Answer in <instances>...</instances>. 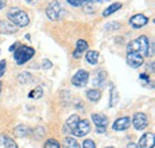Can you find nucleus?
Here are the masks:
<instances>
[{
  "instance_id": "nucleus-22",
  "label": "nucleus",
  "mask_w": 155,
  "mask_h": 148,
  "mask_svg": "<svg viewBox=\"0 0 155 148\" xmlns=\"http://www.w3.org/2000/svg\"><path fill=\"white\" fill-rule=\"evenodd\" d=\"M105 79H106V74L105 72H98L97 74V78L94 79V85L98 87V90L99 89H104V86H105Z\"/></svg>"
},
{
  "instance_id": "nucleus-21",
  "label": "nucleus",
  "mask_w": 155,
  "mask_h": 148,
  "mask_svg": "<svg viewBox=\"0 0 155 148\" xmlns=\"http://www.w3.org/2000/svg\"><path fill=\"white\" fill-rule=\"evenodd\" d=\"M98 59H99V53L97 50H90L87 52L86 54V61L90 63V65H97L98 62Z\"/></svg>"
},
{
  "instance_id": "nucleus-20",
  "label": "nucleus",
  "mask_w": 155,
  "mask_h": 148,
  "mask_svg": "<svg viewBox=\"0 0 155 148\" xmlns=\"http://www.w3.org/2000/svg\"><path fill=\"white\" fill-rule=\"evenodd\" d=\"M62 147L63 148H80V145L78 143V141L72 137V136H67L63 139V142H62Z\"/></svg>"
},
{
  "instance_id": "nucleus-14",
  "label": "nucleus",
  "mask_w": 155,
  "mask_h": 148,
  "mask_svg": "<svg viewBox=\"0 0 155 148\" xmlns=\"http://www.w3.org/2000/svg\"><path fill=\"white\" fill-rule=\"evenodd\" d=\"M88 49V44H87V42L85 41V39H79L77 42V48H75V50L73 52V57L74 59H80L82 54L86 52Z\"/></svg>"
},
{
  "instance_id": "nucleus-18",
  "label": "nucleus",
  "mask_w": 155,
  "mask_h": 148,
  "mask_svg": "<svg viewBox=\"0 0 155 148\" xmlns=\"http://www.w3.org/2000/svg\"><path fill=\"white\" fill-rule=\"evenodd\" d=\"M31 129L28 127V126H24V124H19L15 128V135L17 137H25L28 135H30Z\"/></svg>"
},
{
  "instance_id": "nucleus-15",
  "label": "nucleus",
  "mask_w": 155,
  "mask_h": 148,
  "mask_svg": "<svg viewBox=\"0 0 155 148\" xmlns=\"http://www.w3.org/2000/svg\"><path fill=\"white\" fill-rule=\"evenodd\" d=\"M122 7H123V5H122L120 2H114V4H111L110 6H107V7L103 11V17H109V16H111L112 13L117 12V11L120 10Z\"/></svg>"
},
{
  "instance_id": "nucleus-27",
  "label": "nucleus",
  "mask_w": 155,
  "mask_h": 148,
  "mask_svg": "<svg viewBox=\"0 0 155 148\" xmlns=\"http://www.w3.org/2000/svg\"><path fill=\"white\" fill-rule=\"evenodd\" d=\"M53 67V62L49 60V59H44L43 61H42V68L43 69H49V68H51Z\"/></svg>"
},
{
  "instance_id": "nucleus-25",
  "label": "nucleus",
  "mask_w": 155,
  "mask_h": 148,
  "mask_svg": "<svg viewBox=\"0 0 155 148\" xmlns=\"http://www.w3.org/2000/svg\"><path fill=\"white\" fill-rule=\"evenodd\" d=\"M43 148H61V146H60L58 140H55V139H48L45 141Z\"/></svg>"
},
{
  "instance_id": "nucleus-32",
  "label": "nucleus",
  "mask_w": 155,
  "mask_h": 148,
  "mask_svg": "<svg viewBox=\"0 0 155 148\" xmlns=\"http://www.w3.org/2000/svg\"><path fill=\"white\" fill-rule=\"evenodd\" d=\"M18 44H19V43L17 42V43H15L13 45H11V47H10V52H13V50H15V49H16V48L18 47Z\"/></svg>"
},
{
  "instance_id": "nucleus-3",
  "label": "nucleus",
  "mask_w": 155,
  "mask_h": 148,
  "mask_svg": "<svg viewBox=\"0 0 155 148\" xmlns=\"http://www.w3.org/2000/svg\"><path fill=\"white\" fill-rule=\"evenodd\" d=\"M45 15L50 20H60L67 15V10L58 0H54L45 8Z\"/></svg>"
},
{
  "instance_id": "nucleus-23",
  "label": "nucleus",
  "mask_w": 155,
  "mask_h": 148,
  "mask_svg": "<svg viewBox=\"0 0 155 148\" xmlns=\"http://www.w3.org/2000/svg\"><path fill=\"white\" fill-rule=\"evenodd\" d=\"M42 97H43V87L42 86L35 87L31 92L29 93V98H31V99H39Z\"/></svg>"
},
{
  "instance_id": "nucleus-35",
  "label": "nucleus",
  "mask_w": 155,
  "mask_h": 148,
  "mask_svg": "<svg viewBox=\"0 0 155 148\" xmlns=\"http://www.w3.org/2000/svg\"><path fill=\"white\" fill-rule=\"evenodd\" d=\"M0 93H1V82H0Z\"/></svg>"
},
{
  "instance_id": "nucleus-1",
  "label": "nucleus",
  "mask_w": 155,
  "mask_h": 148,
  "mask_svg": "<svg viewBox=\"0 0 155 148\" xmlns=\"http://www.w3.org/2000/svg\"><path fill=\"white\" fill-rule=\"evenodd\" d=\"M148 48H149V39L147 38V36L142 35L134 41H131L127 45V52L128 53H138L144 57V56H148Z\"/></svg>"
},
{
  "instance_id": "nucleus-17",
  "label": "nucleus",
  "mask_w": 155,
  "mask_h": 148,
  "mask_svg": "<svg viewBox=\"0 0 155 148\" xmlns=\"http://www.w3.org/2000/svg\"><path fill=\"white\" fill-rule=\"evenodd\" d=\"M0 145H4V148H18V145L10 136L0 135Z\"/></svg>"
},
{
  "instance_id": "nucleus-26",
  "label": "nucleus",
  "mask_w": 155,
  "mask_h": 148,
  "mask_svg": "<svg viewBox=\"0 0 155 148\" xmlns=\"http://www.w3.org/2000/svg\"><path fill=\"white\" fill-rule=\"evenodd\" d=\"M31 79H32L31 74L28 73V72H23L18 76V80H19V82H21V84H29L31 81Z\"/></svg>"
},
{
  "instance_id": "nucleus-19",
  "label": "nucleus",
  "mask_w": 155,
  "mask_h": 148,
  "mask_svg": "<svg viewBox=\"0 0 155 148\" xmlns=\"http://www.w3.org/2000/svg\"><path fill=\"white\" fill-rule=\"evenodd\" d=\"M86 96H87V99H88V100L96 103V102H98V100L101 98V91L98 90V89H91V90L87 91Z\"/></svg>"
},
{
  "instance_id": "nucleus-13",
  "label": "nucleus",
  "mask_w": 155,
  "mask_h": 148,
  "mask_svg": "<svg viewBox=\"0 0 155 148\" xmlns=\"http://www.w3.org/2000/svg\"><path fill=\"white\" fill-rule=\"evenodd\" d=\"M154 134L153 133H147L142 135L138 142V148H154Z\"/></svg>"
},
{
  "instance_id": "nucleus-6",
  "label": "nucleus",
  "mask_w": 155,
  "mask_h": 148,
  "mask_svg": "<svg viewBox=\"0 0 155 148\" xmlns=\"http://www.w3.org/2000/svg\"><path fill=\"white\" fill-rule=\"evenodd\" d=\"M91 118L94 123V126L97 127V133L98 134H104L106 131L107 124H109V118L104 115V113H92Z\"/></svg>"
},
{
  "instance_id": "nucleus-24",
  "label": "nucleus",
  "mask_w": 155,
  "mask_h": 148,
  "mask_svg": "<svg viewBox=\"0 0 155 148\" xmlns=\"http://www.w3.org/2000/svg\"><path fill=\"white\" fill-rule=\"evenodd\" d=\"M118 100V92H117V89L114 86L112 90H111V93H110V106H115Z\"/></svg>"
},
{
  "instance_id": "nucleus-28",
  "label": "nucleus",
  "mask_w": 155,
  "mask_h": 148,
  "mask_svg": "<svg viewBox=\"0 0 155 148\" xmlns=\"http://www.w3.org/2000/svg\"><path fill=\"white\" fill-rule=\"evenodd\" d=\"M82 148H97V147H96V143H94L92 140L87 139V140H85V141H84V143H82Z\"/></svg>"
},
{
  "instance_id": "nucleus-2",
  "label": "nucleus",
  "mask_w": 155,
  "mask_h": 148,
  "mask_svg": "<svg viewBox=\"0 0 155 148\" xmlns=\"http://www.w3.org/2000/svg\"><path fill=\"white\" fill-rule=\"evenodd\" d=\"M7 18L10 22H12L17 28H25L29 25L30 18L26 12L21 11L18 7H12L7 12Z\"/></svg>"
},
{
  "instance_id": "nucleus-36",
  "label": "nucleus",
  "mask_w": 155,
  "mask_h": 148,
  "mask_svg": "<svg viewBox=\"0 0 155 148\" xmlns=\"http://www.w3.org/2000/svg\"><path fill=\"white\" fill-rule=\"evenodd\" d=\"M105 148H114V147H105Z\"/></svg>"
},
{
  "instance_id": "nucleus-7",
  "label": "nucleus",
  "mask_w": 155,
  "mask_h": 148,
  "mask_svg": "<svg viewBox=\"0 0 155 148\" xmlns=\"http://www.w3.org/2000/svg\"><path fill=\"white\" fill-rule=\"evenodd\" d=\"M90 79V74L85 69H79L77 73L74 74V76L72 78V84L77 87H85L88 82Z\"/></svg>"
},
{
  "instance_id": "nucleus-30",
  "label": "nucleus",
  "mask_w": 155,
  "mask_h": 148,
  "mask_svg": "<svg viewBox=\"0 0 155 148\" xmlns=\"http://www.w3.org/2000/svg\"><path fill=\"white\" fill-rule=\"evenodd\" d=\"M138 79H140V80H142V81H143V84H146V82H150L149 75H148V74H146V73H141V74H140Z\"/></svg>"
},
{
  "instance_id": "nucleus-4",
  "label": "nucleus",
  "mask_w": 155,
  "mask_h": 148,
  "mask_svg": "<svg viewBox=\"0 0 155 148\" xmlns=\"http://www.w3.org/2000/svg\"><path fill=\"white\" fill-rule=\"evenodd\" d=\"M35 55V49L29 45H19L16 48L13 53V59L18 66L26 63L29 60H31Z\"/></svg>"
},
{
  "instance_id": "nucleus-16",
  "label": "nucleus",
  "mask_w": 155,
  "mask_h": 148,
  "mask_svg": "<svg viewBox=\"0 0 155 148\" xmlns=\"http://www.w3.org/2000/svg\"><path fill=\"white\" fill-rule=\"evenodd\" d=\"M69 5L74 6V7H81L85 5H91V4H96V2H101L104 0H66Z\"/></svg>"
},
{
  "instance_id": "nucleus-9",
  "label": "nucleus",
  "mask_w": 155,
  "mask_h": 148,
  "mask_svg": "<svg viewBox=\"0 0 155 148\" xmlns=\"http://www.w3.org/2000/svg\"><path fill=\"white\" fill-rule=\"evenodd\" d=\"M131 122H133L136 130H142L148 126V117L143 112H136L133 119H131Z\"/></svg>"
},
{
  "instance_id": "nucleus-31",
  "label": "nucleus",
  "mask_w": 155,
  "mask_h": 148,
  "mask_svg": "<svg viewBox=\"0 0 155 148\" xmlns=\"http://www.w3.org/2000/svg\"><path fill=\"white\" fill-rule=\"evenodd\" d=\"M6 6V0H0V11Z\"/></svg>"
},
{
  "instance_id": "nucleus-5",
  "label": "nucleus",
  "mask_w": 155,
  "mask_h": 148,
  "mask_svg": "<svg viewBox=\"0 0 155 148\" xmlns=\"http://www.w3.org/2000/svg\"><path fill=\"white\" fill-rule=\"evenodd\" d=\"M90 131H91V124L87 119H79V122L74 126V128L71 130V133L78 137L86 136Z\"/></svg>"
},
{
  "instance_id": "nucleus-29",
  "label": "nucleus",
  "mask_w": 155,
  "mask_h": 148,
  "mask_svg": "<svg viewBox=\"0 0 155 148\" xmlns=\"http://www.w3.org/2000/svg\"><path fill=\"white\" fill-rule=\"evenodd\" d=\"M6 72V61L5 60H1L0 61V78L5 74Z\"/></svg>"
},
{
  "instance_id": "nucleus-12",
  "label": "nucleus",
  "mask_w": 155,
  "mask_h": 148,
  "mask_svg": "<svg viewBox=\"0 0 155 148\" xmlns=\"http://www.w3.org/2000/svg\"><path fill=\"white\" fill-rule=\"evenodd\" d=\"M130 124H131V119H130V117L124 116V117L117 118L116 121L114 122V124H112V129L116 130V131L127 130L130 128Z\"/></svg>"
},
{
  "instance_id": "nucleus-34",
  "label": "nucleus",
  "mask_w": 155,
  "mask_h": 148,
  "mask_svg": "<svg viewBox=\"0 0 155 148\" xmlns=\"http://www.w3.org/2000/svg\"><path fill=\"white\" fill-rule=\"evenodd\" d=\"M127 148H138V146H137L136 143H133V142H131V143H129V145L127 146Z\"/></svg>"
},
{
  "instance_id": "nucleus-8",
  "label": "nucleus",
  "mask_w": 155,
  "mask_h": 148,
  "mask_svg": "<svg viewBox=\"0 0 155 148\" xmlns=\"http://www.w3.org/2000/svg\"><path fill=\"white\" fill-rule=\"evenodd\" d=\"M127 63L131 68H140L144 63V57L138 53H128L127 54Z\"/></svg>"
},
{
  "instance_id": "nucleus-11",
  "label": "nucleus",
  "mask_w": 155,
  "mask_h": 148,
  "mask_svg": "<svg viewBox=\"0 0 155 148\" xmlns=\"http://www.w3.org/2000/svg\"><path fill=\"white\" fill-rule=\"evenodd\" d=\"M148 23H149V18L146 17L144 15H142V13L134 15L131 18L129 19V24H130L134 29H141V28H143L144 25H147Z\"/></svg>"
},
{
  "instance_id": "nucleus-33",
  "label": "nucleus",
  "mask_w": 155,
  "mask_h": 148,
  "mask_svg": "<svg viewBox=\"0 0 155 148\" xmlns=\"http://www.w3.org/2000/svg\"><path fill=\"white\" fill-rule=\"evenodd\" d=\"M28 4H30V5H35V4H37V1L38 0H25Z\"/></svg>"
},
{
  "instance_id": "nucleus-10",
  "label": "nucleus",
  "mask_w": 155,
  "mask_h": 148,
  "mask_svg": "<svg viewBox=\"0 0 155 148\" xmlns=\"http://www.w3.org/2000/svg\"><path fill=\"white\" fill-rule=\"evenodd\" d=\"M18 28L10 20H0V35H15Z\"/></svg>"
}]
</instances>
